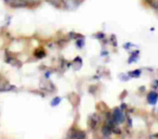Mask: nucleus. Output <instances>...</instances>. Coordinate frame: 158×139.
Returning a JSON list of instances; mask_svg holds the SVG:
<instances>
[{"mask_svg": "<svg viewBox=\"0 0 158 139\" xmlns=\"http://www.w3.org/2000/svg\"><path fill=\"white\" fill-rule=\"evenodd\" d=\"M113 122L115 123H123L125 122V115L120 109H115L113 113Z\"/></svg>", "mask_w": 158, "mask_h": 139, "instance_id": "nucleus-1", "label": "nucleus"}, {"mask_svg": "<svg viewBox=\"0 0 158 139\" xmlns=\"http://www.w3.org/2000/svg\"><path fill=\"white\" fill-rule=\"evenodd\" d=\"M6 2L12 8H24L27 6V0H6Z\"/></svg>", "mask_w": 158, "mask_h": 139, "instance_id": "nucleus-2", "label": "nucleus"}, {"mask_svg": "<svg viewBox=\"0 0 158 139\" xmlns=\"http://www.w3.org/2000/svg\"><path fill=\"white\" fill-rule=\"evenodd\" d=\"M12 89H14V86H11L3 77H0V93L9 91L12 90Z\"/></svg>", "mask_w": 158, "mask_h": 139, "instance_id": "nucleus-3", "label": "nucleus"}, {"mask_svg": "<svg viewBox=\"0 0 158 139\" xmlns=\"http://www.w3.org/2000/svg\"><path fill=\"white\" fill-rule=\"evenodd\" d=\"M62 3L66 9H74L77 7V0H62Z\"/></svg>", "mask_w": 158, "mask_h": 139, "instance_id": "nucleus-4", "label": "nucleus"}, {"mask_svg": "<svg viewBox=\"0 0 158 139\" xmlns=\"http://www.w3.org/2000/svg\"><path fill=\"white\" fill-rule=\"evenodd\" d=\"M147 101H148V103H151V104H155L156 102L158 101V93H154V91L149 93L148 96H147Z\"/></svg>", "mask_w": 158, "mask_h": 139, "instance_id": "nucleus-5", "label": "nucleus"}, {"mask_svg": "<svg viewBox=\"0 0 158 139\" xmlns=\"http://www.w3.org/2000/svg\"><path fill=\"white\" fill-rule=\"evenodd\" d=\"M68 136H69L70 138H75V139L86 138V135H85V132H73V134H69Z\"/></svg>", "mask_w": 158, "mask_h": 139, "instance_id": "nucleus-6", "label": "nucleus"}, {"mask_svg": "<svg viewBox=\"0 0 158 139\" xmlns=\"http://www.w3.org/2000/svg\"><path fill=\"white\" fill-rule=\"evenodd\" d=\"M102 132H103V135L105 137H108L110 134H112V127H110V125L104 126V127L102 128Z\"/></svg>", "mask_w": 158, "mask_h": 139, "instance_id": "nucleus-7", "label": "nucleus"}, {"mask_svg": "<svg viewBox=\"0 0 158 139\" xmlns=\"http://www.w3.org/2000/svg\"><path fill=\"white\" fill-rule=\"evenodd\" d=\"M98 124H99V117L91 116V119H90V126H91V128H93V129H94V128L98 126Z\"/></svg>", "mask_w": 158, "mask_h": 139, "instance_id": "nucleus-8", "label": "nucleus"}, {"mask_svg": "<svg viewBox=\"0 0 158 139\" xmlns=\"http://www.w3.org/2000/svg\"><path fill=\"white\" fill-rule=\"evenodd\" d=\"M129 75L131 76V77H138V76L141 75V71H140V70H136V71H134V72H132V73H130Z\"/></svg>", "mask_w": 158, "mask_h": 139, "instance_id": "nucleus-9", "label": "nucleus"}, {"mask_svg": "<svg viewBox=\"0 0 158 139\" xmlns=\"http://www.w3.org/2000/svg\"><path fill=\"white\" fill-rule=\"evenodd\" d=\"M60 101H61V99H60V98H54V99L52 100V102H51V104H52V106H57V104L60 103Z\"/></svg>", "mask_w": 158, "mask_h": 139, "instance_id": "nucleus-10", "label": "nucleus"}, {"mask_svg": "<svg viewBox=\"0 0 158 139\" xmlns=\"http://www.w3.org/2000/svg\"><path fill=\"white\" fill-rule=\"evenodd\" d=\"M35 55L37 58H42V57L46 55V53H44V51H37V52H35Z\"/></svg>", "mask_w": 158, "mask_h": 139, "instance_id": "nucleus-11", "label": "nucleus"}, {"mask_svg": "<svg viewBox=\"0 0 158 139\" xmlns=\"http://www.w3.org/2000/svg\"><path fill=\"white\" fill-rule=\"evenodd\" d=\"M49 2L52 3L53 6H55V7H59V2H60V0H48Z\"/></svg>", "mask_w": 158, "mask_h": 139, "instance_id": "nucleus-12", "label": "nucleus"}, {"mask_svg": "<svg viewBox=\"0 0 158 139\" xmlns=\"http://www.w3.org/2000/svg\"><path fill=\"white\" fill-rule=\"evenodd\" d=\"M138 55H139V51H135V53H134V54L132 55V57H130V59H129L130 61L129 62H133V60H135Z\"/></svg>", "mask_w": 158, "mask_h": 139, "instance_id": "nucleus-13", "label": "nucleus"}, {"mask_svg": "<svg viewBox=\"0 0 158 139\" xmlns=\"http://www.w3.org/2000/svg\"><path fill=\"white\" fill-rule=\"evenodd\" d=\"M77 1H80V0H77Z\"/></svg>", "mask_w": 158, "mask_h": 139, "instance_id": "nucleus-14", "label": "nucleus"}]
</instances>
